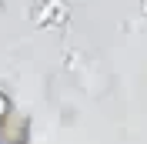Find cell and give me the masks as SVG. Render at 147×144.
I'll return each instance as SVG.
<instances>
[{
	"label": "cell",
	"instance_id": "6da1fadb",
	"mask_svg": "<svg viewBox=\"0 0 147 144\" xmlns=\"http://www.w3.org/2000/svg\"><path fill=\"white\" fill-rule=\"evenodd\" d=\"M7 114H10V101L3 97V94H0V121H3V117H7Z\"/></svg>",
	"mask_w": 147,
	"mask_h": 144
}]
</instances>
